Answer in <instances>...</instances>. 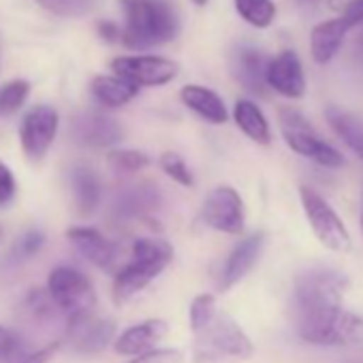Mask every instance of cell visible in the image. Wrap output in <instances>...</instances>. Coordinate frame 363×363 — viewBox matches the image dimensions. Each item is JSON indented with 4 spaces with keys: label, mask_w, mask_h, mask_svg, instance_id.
I'll return each mask as SVG.
<instances>
[{
    "label": "cell",
    "mask_w": 363,
    "mask_h": 363,
    "mask_svg": "<svg viewBox=\"0 0 363 363\" xmlns=\"http://www.w3.org/2000/svg\"><path fill=\"white\" fill-rule=\"evenodd\" d=\"M265 248V233L257 231L248 238H244L227 257L223 272H220V291L233 289L238 282H242L259 263Z\"/></svg>",
    "instance_id": "14"
},
{
    "label": "cell",
    "mask_w": 363,
    "mask_h": 363,
    "mask_svg": "<svg viewBox=\"0 0 363 363\" xmlns=\"http://www.w3.org/2000/svg\"><path fill=\"white\" fill-rule=\"evenodd\" d=\"M267 62L269 58L261 50L244 45V48H238L231 56V73L244 90L257 96H265L267 94V84H265Z\"/></svg>",
    "instance_id": "16"
},
{
    "label": "cell",
    "mask_w": 363,
    "mask_h": 363,
    "mask_svg": "<svg viewBox=\"0 0 363 363\" xmlns=\"http://www.w3.org/2000/svg\"><path fill=\"white\" fill-rule=\"evenodd\" d=\"M342 18L354 28L363 24V0H346V5L342 7Z\"/></svg>",
    "instance_id": "37"
},
{
    "label": "cell",
    "mask_w": 363,
    "mask_h": 363,
    "mask_svg": "<svg viewBox=\"0 0 363 363\" xmlns=\"http://www.w3.org/2000/svg\"><path fill=\"white\" fill-rule=\"evenodd\" d=\"M295 5H299V7H312V5H316L318 0H293Z\"/></svg>",
    "instance_id": "40"
},
{
    "label": "cell",
    "mask_w": 363,
    "mask_h": 363,
    "mask_svg": "<svg viewBox=\"0 0 363 363\" xmlns=\"http://www.w3.org/2000/svg\"><path fill=\"white\" fill-rule=\"evenodd\" d=\"M195 333V363H240L255 354V344L246 331L225 312H218Z\"/></svg>",
    "instance_id": "3"
},
{
    "label": "cell",
    "mask_w": 363,
    "mask_h": 363,
    "mask_svg": "<svg viewBox=\"0 0 363 363\" xmlns=\"http://www.w3.org/2000/svg\"><path fill=\"white\" fill-rule=\"evenodd\" d=\"M48 293L56 308L69 318L75 314L92 312L96 308V291L86 274L75 267L60 265L50 272Z\"/></svg>",
    "instance_id": "7"
},
{
    "label": "cell",
    "mask_w": 363,
    "mask_h": 363,
    "mask_svg": "<svg viewBox=\"0 0 363 363\" xmlns=\"http://www.w3.org/2000/svg\"><path fill=\"white\" fill-rule=\"evenodd\" d=\"M160 169H162L173 182H177L179 186H186V189L195 186V177H193L189 164L184 162V158H182V156H177V154H173V152L162 154V156H160Z\"/></svg>",
    "instance_id": "32"
},
{
    "label": "cell",
    "mask_w": 363,
    "mask_h": 363,
    "mask_svg": "<svg viewBox=\"0 0 363 363\" xmlns=\"http://www.w3.org/2000/svg\"><path fill=\"white\" fill-rule=\"evenodd\" d=\"M325 118L331 130L342 139V143L363 160V122L357 116L337 109L335 105L325 109Z\"/></svg>",
    "instance_id": "24"
},
{
    "label": "cell",
    "mask_w": 363,
    "mask_h": 363,
    "mask_svg": "<svg viewBox=\"0 0 363 363\" xmlns=\"http://www.w3.org/2000/svg\"><path fill=\"white\" fill-rule=\"evenodd\" d=\"M96 33L103 41L107 43H113V41H120V35H122V28L113 22H99L96 24Z\"/></svg>",
    "instance_id": "38"
},
{
    "label": "cell",
    "mask_w": 363,
    "mask_h": 363,
    "mask_svg": "<svg viewBox=\"0 0 363 363\" xmlns=\"http://www.w3.org/2000/svg\"><path fill=\"white\" fill-rule=\"evenodd\" d=\"M128 363H184V352L177 348H152L135 354Z\"/></svg>",
    "instance_id": "34"
},
{
    "label": "cell",
    "mask_w": 363,
    "mask_h": 363,
    "mask_svg": "<svg viewBox=\"0 0 363 363\" xmlns=\"http://www.w3.org/2000/svg\"><path fill=\"white\" fill-rule=\"evenodd\" d=\"M233 120L240 126V130L252 139L259 145H269L272 143V128L267 118L263 116L261 107L248 99H240L233 107Z\"/></svg>",
    "instance_id": "22"
},
{
    "label": "cell",
    "mask_w": 363,
    "mask_h": 363,
    "mask_svg": "<svg viewBox=\"0 0 363 363\" xmlns=\"http://www.w3.org/2000/svg\"><path fill=\"white\" fill-rule=\"evenodd\" d=\"M354 50H357L359 58H363V33L359 35V39H357V43H354Z\"/></svg>",
    "instance_id": "39"
},
{
    "label": "cell",
    "mask_w": 363,
    "mask_h": 363,
    "mask_svg": "<svg viewBox=\"0 0 363 363\" xmlns=\"http://www.w3.org/2000/svg\"><path fill=\"white\" fill-rule=\"evenodd\" d=\"M35 3L58 18H84L92 9V0H35Z\"/></svg>",
    "instance_id": "30"
},
{
    "label": "cell",
    "mask_w": 363,
    "mask_h": 363,
    "mask_svg": "<svg viewBox=\"0 0 363 363\" xmlns=\"http://www.w3.org/2000/svg\"><path fill=\"white\" fill-rule=\"evenodd\" d=\"M195 5H199V7H203V5H208V0H193Z\"/></svg>",
    "instance_id": "41"
},
{
    "label": "cell",
    "mask_w": 363,
    "mask_h": 363,
    "mask_svg": "<svg viewBox=\"0 0 363 363\" xmlns=\"http://www.w3.org/2000/svg\"><path fill=\"white\" fill-rule=\"evenodd\" d=\"M90 88H92V96L105 107H122L130 103L139 92V86L118 75H99L92 79Z\"/></svg>",
    "instance_id": "23"
},
{
    "label": "cell",
    "mask_w": 363,
    "mask_h": 363,
    "mask_svg": "<svg viewBox=\"0 0 363 363\" xmlns=\"http://www.w3.org/2000/svg\"><path fill=\"white\" fill-rule=\"evenodd\" d=\"M30 84L26 79H13L0 88V116L16 113L28 99Z\"/></svg>",
    "instance_id": "28"
},
{
    "label": "cell",
    "mask_w": 363,
    "mask_h": 363,
    "mask_svg": "<svg viewBox=\"0 0 363 363\" xmlns=\"http://www.w3.org/2000/svg\"><path fill=\"white\" fill-rule=\"evenodd\" d=\"M124 9V28L120 41L124 48L143 52L173 41L179 35V13L169 0H120Z\"/></svg>",
    "instance_id": "2"
},
{
    "label": "cell",
    "mask_w": 363,
    "mask_h": 363,
    "mask_svg": "<svg viewBox=\"0 0 363 363\" xmlns=\"http://www.w3.org/2000/svg\"><path fill=\"white\" fill-rule=\"evenodd\" d=\"M278 118H280V128H282L284 141L295 154H299L320 167H327V169H340L346 164L342 152H337L333 145H329L325 139H320L314 133L312 124L297 109L282 107L278 111Z\"/></svg>",
    "instance_id": "5"
},
{
    "label": "cell",
    "mask_w": 363,
    "mask_h": 363,
    "mask_svg": "<svg viewBox=\"0 0 363 363\" xmlns=\"http://www.w3.org/2000/svg\"><path fill=\"white\" fill-rule=\"evenodd\" d=\"M203 223L220 233L240 235L246 227V214H244V201L240 193L231 186H218L214 189L201 208Z\"/></svg>",
    "instance_id": "9"
},
{
    "label": "cell",
    "mask_w": 363,
    "mask_h": 363,
    "mask_svg": "<svg viewBox=\"0 0 363 363\" xmlns=\"http://www.w3.org/2000/svg\"><path fill=\"white\" fill-rule=\"evenodd\" d=\"M107 164L116 173H137L150 164V156L137 150H113L107 156Z\"/></svg>",
    "instance_id": "29"
},
{
    "label": "cell",
    "mask_w": 363,
    "mask_h": 363,
    "mask_svg": "<svg viewBox=\"0 0 363 363\" xmlns=\"http://www.w3.org/2000/svg\"><path fill=\"white\" fill-rule=\"evenodd\" d=\"M299 201L314 238L331 252H350V233L340 214L329 206V201L310 186H299Z\"/></svg>",
    "instance_id": "6"
},
{
    "label": "cell",
    "mask_w": 363,
    "mask_h": 363,
    "mask_svg": "<svg viewBox=\"0 0 363 363\" xmlns=\"http://www.w3.org/2000/svg\"><path fill=\"white\" fill-rule=\"evenodd\" d=\"M173 259V246L158 238H139L133 244L130 261L116 274L113 301L126 303L141 293L154 278H158Z\"/></svg>",
    "instance_id": "4"
},
{
    "label": "cell",
    "mask_w": 363,
    "mask_h": 363,
    "mask_svg": "<svg viewBox=\"0 0 363 363\" xmlns=\"http://www.w3.org/2000/svg\"><path fill=\"white\" fill-rule=\"evenodd\" d=\"M67 240L77 248V252L96 265L99 269L113 272L118 265V246L109 242L101 231L90 227H73L67 231Z\"/></svg>",
    "instance_id": "15"
},
{
    "label": "cell",
    "mask_w": 363,
    "mask_h": 363,
    "mask_svg": "<svg viewBox=\"0 0 363 363\" xmlns=\"http://www.w3.org/2000/svg\"><path fill=\"white\" fill-rule=\"evenodd\" d=\"M348 286V276L331 267H310L297 274L289 312L303 342L344 346L363 335V318L344 308Z\"/></svg>",
    "instance_id": "1"
},
{
    "label": "cell",
    "mask_w": 363,
    "mask_h": 363,
    "mask_svg": "<svg viewBox=\"0 0 363 363\" xmlns=\"http://www.w3.org/2000/svg\"><path fill=\"white\" fill-rule=\"evenodd\" d=\"M160 206V193L152 184H135L128 189H122L113 199V214L120 220H133L143 218L147 212L156 210Z\"/></svg>",
    "instance_id": "19"
},
{
    "label": "cell",
    "mask_w": 363,
    "mask_h": 363,
    "mask_svg": "<svg viewBox=\"0 0 363 363\" xmlns=\"http://www.w3.org/2000/svg\"><path fill=\"white\" fill-rule=\"evenodd\" d=\"M350 28L352 26L342 16L316 24L312 28V33H310V54H312V60L316 65H320V67L329 65L337 56V52L342 50L344 39H346Z\"/></svg>",
    "instance_id": "18"
},
{
    "label": "cell",
    "mask_w": 363,
    "mask_h": 363,
    "mask_svg": "<svg viewBox=\"0 0 363 363\" xmlns=\"http://www.w3.org/2000/svg\"><path fill=\"white\" fill-rule=\"evenodd\" d=\"M58 348H60V340L50 342V344H45L41 348H33L22 363H50V359L58 352Z\"/></svg>",
    "instance_id": "36"
},
{
    "label": "cell",
    "mask_w": 363,
    "mask_h": 363,
    "mask_svg": "<svg viewBox=\"0 0 363 363\" xmlns=\"http://www.w3.org/2000/svg\"><path fill=\"white\" fill-rule=\"evenodd\" d=\"M216 299L214 295L210 293H201L193 299L191 303V310H189V325H191V331H197L201 329L214 314H216Z\"/></svg>",
    "instance_id": "33"
},
{
    "label": "cell",
    "mask_w": 363,
    "mask_h": 363,
    "mask_svg": "<svg viewBox=\"0 0 363 363\" xmlns=\"http://www.w3.org/2000/svg\"><path fill=\"white\" fill-rule=\"evenodd\" d=\"M233 3L238 16L255 28H269L276 20L274 0H233Z\"/></svg>",
    "instance_id": "25"
},
{
    "label": "cell",
    "mask_w": 363,
    "mask_h": 363,
    "mask_svg": "<svg viewBox=\"0 0 363 363\" xmlns=\"http://www.w3.org/2000/svg\"><path fill=\"white\" fill-rule=\"evenodd\" d=\"M265 84L286 99H301L306 94V73L299 56L293 50H284L276 58H269Z\"/></svg>",
    "instance_id": "12"
},
{
    "label": "cell",
    "mask_w": 363,
    "mask_h": 363,
    "mask_svg": "<svg viewBox=\"0 0 363 363\" xmlns=\"http://www.w3.org/2000/svg\"><path fill=\"white\" fill-rule=\"evenodd\" d=\"M73 139L90 147H109L124 139V128L116 118L101 111H82L71 122Z\"/></svg>",
    "instance_id": "13"
},
{
    "label": "cell",
    "mask_w": 363,
    "mask_h": 363,
    "mask_svg": "<svg viewBox=\"0 0 363 363\" xmlns=\"http://www.w3.org/2000/svg\"><path fill=\"white\" fill-rule=\"evenodd\" d=\"M69 182H71V193H73V203L79 216H92L101 203V182L99 175L84 164H75L69 171Z\"/></svg>",
    "instance_id": "20"
},
{
    "label": "cell",
    "mask_w": 363,
    "mask_h": 363,
    "mask_svg": "<svg viewBox=\"0 0 363 363\" xmlns=\"http://www.w3.org/2000/svg\"><path fill=\"white\" fill-rule=\"evenodd\" d=\"M348 363H363V359H352V361H348Z\"/></svg>",
    "instance_id": "42"
},
{
    "label": "cell",
    "mask_w": 363,
    "mask_h": 363,
    "mask_svg": "<svg viewBox=\"0 0 363 363\" xmlns=\"http://www.w3.org/2000/svg\"><path fill=\"white\" fill-rule=\"evenodd\" d=\"M169 325L160 318H150L124 329L120 335L113 337V350L124 357H135L145 350L156 348V344L167 335Z\"/></svg>",
    "instance_id": "17"
},
{
    "label": "cell",
    "mask_w": 363,
    "mask_h": 363,
    "mask_svg": "<svg viewBox=\"0 0 363 363\" xmlns=\"http://www.w3.org/2000/svg\"><path fill=\"white\" fill-rule=\"evenodd\" d=\"M24 308H26V314L28 318L37 320V323H52L56 316H58V308L56 303L52 301L48 289L41 291V289H35L28 293V297L24 299Z\"/></svg>",
    "instance_id": "27"
},
{
    "label": "cell",
    "mask_w": 363,
    "mask_h": 363,
    "mask_svg": "<svg viewBox=\"0 0 363 363\" xmlns=\"http://www.w3.org/2000/svg\"><path fill=\"white\" fill-rule=\"evenodd\" d=\"M111 71L135 86H164L175 79L179 67L162 56H120L111 60Z\"/></svg>",
    "instance_id": "10"
},
{
    "label": "cell",
    "mask_w": 363,
    "mask_h": 363,
    "mask_svg": "<svg viewBox=\"0 0 363 363\" xmlns=\"http://www.w3.org/2000/svg\"><path fill=\"white\" fill-rule=\"evenodd\" d=\"M33 346L18 331L0 325V363H22Z\"/></svg>",
    "instance_id": "26"
},
{
    "label": "cell",
    "mask_w": 363,
    "mask_h": 363,
    "mask_svg": "<svg viewBox=\"0 0 363 363\" xmlns=\"http://www.w3.org/2000/svg\"><path fill=\"white\" fill-rule=\"evenodd\" d=\"M116 329L118 327L113 318L96 316L92 310V312L69 316L67 327H65V337L75 352L96 354L113 342Z\"/></svg>",
    "instance_id": "8"
},
{
    "label": "cell",
    "mask_w": 363,
    "mask_h": 363,
    "mask_svg": "<svg viewBox=\"0 0 363 363\" xmlns=\"http://www.w3.org/2000/svg\"><path fill=\"white\" fill-rule=\"evenodd\" d=\"M0 235H3V229H0Z\"/></svg>",
    "instance_id": "43"
},
{
    "label": "cell",
    "mask_w": 363,
    "mask_h": 363,
    "mask_svg": "<svg viewBox=\"0 0 363 363\" xmlns=\"http://www.w3.org/2000/svg\"><path fill=\"white\" fill-rule=\"evenodd\" d=\"M16 177L11 173V169L0 160V208H5L13 201L16 197Z\"/></svg>",
    "instance_id": "35"
},
{
    "label": "cell",
    "mask_w": 363,
    "mask_h": 363,
    "mask_svg": "<svg viewBox=\"0 0 363 363\" xmlns=\"http://www.w3.org/2000/svg\"><path fill=\"white\" fill-rule=\"evenodd\" d=\"M43 244H45L43 231L30 229V231H26L24 235H20V238L16 240L11 252H9V259H11L13 263H24V261L33 259V257L43 248Z\"/></svg>",
    "instance_id": "31"
},
{
    "label": "cell",
    "mask_w": 363,
    "mask_h": 363,
    "mask_svg": "<svg viewBox=\"0 0 363 363\" xmlns=\"http://www.w3.org/2000/svg\"><path fill=\"white\" fill-rule=\"evenodd\" d=\"M179 99L191 111H195L199 118H203L210 124H225L229 118L225 101L206 86H197V84L184 86L179 92Z\"/></svg>",
    "instance_id": "21"
},
{
    "label": "cell",
    "mask_w": 363,
    "mask_h": 363,
    "mask_svg": "<svg viewBox=\"0 0 363 363\" xmlns=\"http://www.w3.org/2000/svg\"><path fill=\"white\" fill-rule=\"evenodd\" d=\"M58 133V113L50 105H37L24 113L20 124V141L28 158L41 160L52 147Z\"/></svg>",
    "instance_id": "11"
}]
</instances>
